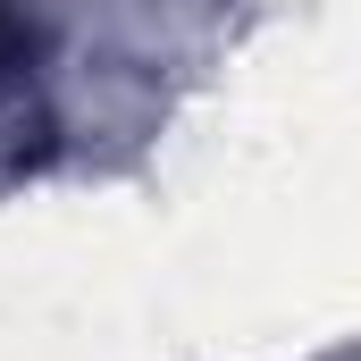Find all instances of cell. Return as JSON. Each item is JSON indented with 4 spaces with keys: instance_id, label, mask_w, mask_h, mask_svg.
I'll list each match as a JSON object with an SVG mask.
<instances>
[{
    "instance_id": "obj_1",
    "label": "cell",
    "mask_w": 361,
    "mask_h": 361,
    "mask_svg": "<svg viewBox=\"0 0 361 361\" xmlns=\"http://www.w3.org/2000/svg\"><path fill=\"white\" fill-rule=\"evenodd\" d=\"M25 76H34V25L17 0H0V118L25 101Z\"/></svg>"
}]
</instances>
